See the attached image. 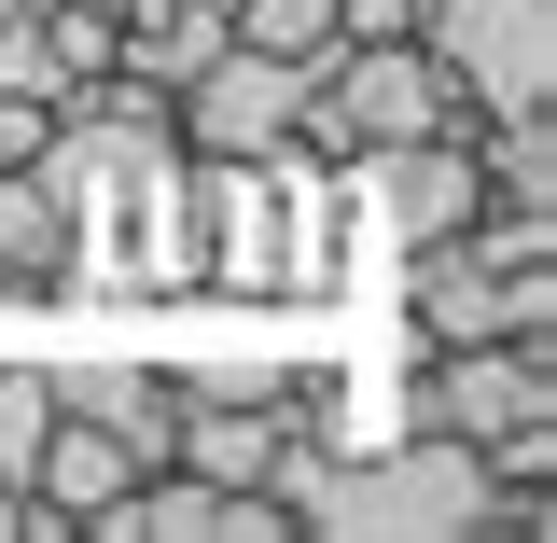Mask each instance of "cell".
Instances as JSON below:
<instances>
[{
  "label": "cell",
  "mask_w": 557,
  "mask_h": 543,
  "mask_svg": "<svg viewBox=\"0 0 557 543\" xmlns=\"http://www.w3.org/2000/svg\"><path fill=\"white\" fill-rule=\"evenodd\" d=\"M278 502L307 543H474L487 530V460L460 432H376V446H278Z\"/></svg>",
  "instance_id": "cell-1"
},
{
  "label": "cell",
  "mask_w": 557,
  "mask_h": 543,
  "mask_svg": "<svg viewBox=\"0 0 557 543\" xmlns=\"http://www.w3.org/2000/svg\"><path fill=\"white\" fill-rule=\"evenodd\" d=\"M418 57L474 112H557V0H432Z\"/></svg>",
  "instance_id": "cell-2"
},
{
  "label": "cell",
  "mask_w": 557,
  "mask_h": 543,
  "mask_svg": "<svg viewBox=\"0 0 557 543\" xmlns=\"http://www.w3.org/2000/svg\"><path fill=\"white\" fill-rule=\"evenodd\" d=\"M405 418H418V432H460V446L516 432V418H557V348H530V335H460V348H418Z\"/></svg>",
  "instance_id": "cell-3"
},
{
  "label": "cell",
  "mask_w": 557,
  "mask_h": 543,
  "mask_svg": "<svg viewBox=\"0 0 557 543\" xmlns=\"http://www.w3.org/2000/svg\"><path fill=\"white\" fill-rule=\"evenodd\" d=\"M307 70H321V57H251V42H223V57L168 98V139H182V153H293Z\"/></svg>",
  "instance_id": "cell-4"
},
{
  "label": "cell",
  "mask_w": 557,
  "mask_h": 543,
  "mask_svg": "<svg viewBox=\"0 0 557 543\" xmlns=\"http://www.w3.org/2000/svg\"><path fill=\"white\" fill-rule=\"evenodd\" d=\"M42 377H57V405H70V418L126 432L139 474L182 446V362H153V348H70V362H42Z\"/></svg>",
  "instance_id": "cell-5"
},
{
  "label": "cell",
  "mask_w": 557,
  "mask_h": 543,
  "mask_svg": "<svg viewBox=\"0 0 557 543\" xmlns=\"http://www.w3.org/2000/svg\"><path fill=\"white\" fill-rule=\"evenodd\" d=\"M223 42H237V28H223V0H126V14H112V70H139L153 98H182Z\"/></svg>",
  "instance_id": "cell-6"
},
{
  "label": "cell",
  "mask_w": 557,
  "mask_h": 543,
  "mask_svg": "<svg viewBox=\"0 0 557 543\" xmlns=\"http://www.w3.org/2000/svg\"><path fill=\"white\" fill-rule=\"evenodd\" d=\"M126 474H139V460H126V432H98V418H70V405H57L42 460H28V502H42V516H70V543H84V516H98Z\"/></svg>",
  "instance_id": "cell-7"
},
{
  "label": "cell",
  "mask_w": 557,
  "mask_h": 543,
  "mask_svg": "<svg viewBox=\"0 0 557 543\" xmlns=\"http://www.w3.org/2000/svg\"><path fill=\"white\" fill-rule=\"evenodd\" d=\"M223 28L251 57H335V0H223Z\"/></svg>",
  "instance_id": "cell-8"
},
{
  "label": "cell",
  "mask_w": 557,
  "mask_h": 543,
  "mask_svg": "<svg viewBox=\"0 0 557 543\" xmlns=\"http://www.w3.org/2000/svg\"><path fill=\"white\" fill-rule=\"evenodd\" d=\"M42 432H57V377H42V362H0V474L14 488L42 460Z\"/></svg>",
  "instance_id": "cell-9"
},
{
  "label": "cell",
  "mask_w": 557,
  "mask_h": 543,
  "mask_svg": "<svg viewBox=\"0 0 557 543\" xmlns=\"http://www.w3.org/2000/svg\"><path fill=\"white\" fill-rule=\"evenodd\" d=\"M14 516H28V488H14V474H0V543H14Z\"/></svg>",
  "instance_id": "cell-10"
}]
</instances>
